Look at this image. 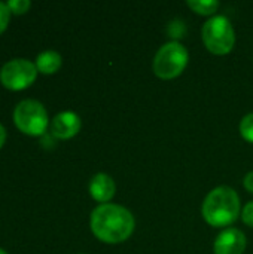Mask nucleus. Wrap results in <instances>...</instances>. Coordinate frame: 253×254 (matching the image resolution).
<instances>
[{
  "mask_svg": "<svg viewBox=\"0 0 253 254\" xmlns=\"http://www.w3.org/2000/svg\"><path fill=\"white\" fill-rule=\"evenodd\" d=\"M89 225L97 240L106 244H119L131 237L136 220L125 207L107 202L92 210Z\"/></svg>",
  "mask_w": 253,
  "mask_h": 254,
  "instance_id": "f257e3e1",
  "label": "nucleus"
},
{
  "mask_svg": "<svg viewBox=\"0 0 253 254\" xmlns=\"http://www.w3.org/2000/svg\"><path fill=\"white\" fill-rule=\"evenodd\" d=\"M201 214L213 228L230 226L240 216V196L233 188H215L206 196L201 207Z\"/></svg>",
  "mask_w": 253,
  "mask_h": 254,
  "instance_id": "f03ea898",
  "label": "nucleus"
},
{
  "mask_svg": "<svg viewBox=\"0 0 253 254\" xmlns=\"http://www.w3.org/2000/svg\"><path fill=\"white\" fill-rule=\"evenodd\" d=\"M189 54L180 42H167L154 57L152 70L160 79H174L188 65Z\"/></svg>",
  "mask_w": 253,
  "mask_h": 254,
  "instance_id": "7ed1b4c3",
  "label": "nucleus"
},
{
  "mask_svg": "<svg viewBox=\"0 0 253 254\" xmlns=\"http://www.w3.org/2000/svg\"><path fill=\"white\" fill-rule=\"evenodd\" d=\"M201 37L206 48L216 55H225L233 51L236 33L231 21L224 15H215L206 21L201 30Z\"/></svg>",
  "mask_w": 253,
  "mask_h": 254,
  "instance_id": "20e7f679",
  "label": "nucleus"
},
{
  "mask_svg": "<svg viewBox=\"0 0 253 254\" xmlns=\"http://www.w3.org/2000/svg\"><path fill=\"white\" fill-rule=\"evenodd\" d=\"M13 121L19 131L28 135L43 134L49 124L48 113L43 104L31 98H25L16 104L13 110Z\"/></svg>",
  "mask_w": 253,
  "mask_h": 254,
  "instance_id": "39448f33",
  "label": "nucleus"
},
{
  "mask_svg": "<svg viewBox=\"0 0 253 254\" xmlns=\"http://www.w3.org/2000/svg\"><path fill=\"white\" fill-rule=\"evenodd\" d=\"M37 76V67L34 63L25 58H13L3 64L0 70V80L7 89H24L30 86Z\"/></svg>",
  "mask_w": 253,
  "mask_h": 254,
  "instance_id": "423d86ee",
  "label": "nucleus"
},
{
  "mask_svg": "<svg viewBox=\"0 0 253 254\" xmlns=\"http://www.w3.org/2000/svg\"><path fill=\"white\" fill-rule=\"evenodd\" d=\"M246 250V235L236 228L222 231L213 244L215 254H243Z\"/></svg>",
  "mask_w": 253,
  "mask_h": 254,
  "instance_id": "0eeeda50",
  "label": "nucleus"
},
{
  "mask_svg": "<svg viewBox=\"0 0 253 254\" xmlns=\"http://www.w3.org/2000/svg\"><path fill=\"white\" fill-rule=\"evenodd\" d=\"M81 125V118L75 112H61L51 121V132L57 138L67 140L79 132Z\"/></svg>",
  "mask_w": 253,
  "mask_h": 254,
  "instance_id": "6e6552de",
  "label": "nucleus"
},
{
  "mask_svg": "<svg viewBox=\"0 0 253 254\" xmlns=\"http://www.w3.org/2000/svg\"><path fill=\"white\" fill-rule=\"evenodd\" d=\"M116 192V185L109 174L98 173L89 182V193L91 196L101 204H107Z\"/></svg>",
  "mask_w": 253,
  "mask_h": 254,
  "instance_id": "1a4fd4ad",
  "label": "nucleus"
},
{
  "mask_svg": "<svg viewBox=\"0 0 253 254\" xmlns=\"http://www.w3.org/2000/svg\"><path fill=\"white\" fill-rule=\"evenodd\" d=\"M63 58L57 51H43L37 55L36 58V67L37 71H42L45 74H52L55 73L60 67H61Z\"/></svg>",
  "mask_w": 253,
  "mask_h": 254,
  "instance_id": "9d476101",
  "label": "nucleus"
},
{
  "mask_svg": "<svg viewBox=\"0 0 253 254\" xmlns=\"http://www.w3.org/2000/svg\"><path fill=\"white\" fill-rule=\"evenodd\" d=\"M186 3L198 15H213L219 9V1L216 0H188Z\"/></svg>",
  "mask_w": 253,
  "mask_h": 254,
  "instance_id": "9b49d317",
  "label": "nucleus"
},
{
  "mask_svg": "<svg viewBox=\"0 0 253 254\" xmlns=\"http://www.w3.org/2000/svg\"><path fill=\"white\" fill-rule=\"evenodd\" d=\"M240 134L246 141L253 143V113L246 115L242 119V122H240Z\"/></svg>",
  "mask_w": 253,
  "mask_h": 254,
  "instance_id": "f8f14e48",
  "label": "nucleus"
},
{
  "mask_svg": "<svg viewBox=\"0 0 253 254\" xmlns=\"http://www.w3.org/2000/svg\"><path fill=\"white\" fill-rule=\"evenodd\" d=\"M30 1L28 0H9L7 6L10 9V12L13 13H24L28 7H30Z\"/></svg>",
  "mask_w": 253,
  "mask_h": 254,
  "instance_id": "ddd939ff",
  "label": "nucleus"
},
{
  "mask_svg": "<svg viewBox=\"0 0 253 254\" xmlns=\"http://www.w3.org/2000/svg\"><path fill=\"white\" fill-rule=\"evenodd\" d=\"M10 19V9L7 6V3L0 1V33L4 31V28L7 27Z\"/></svg>",
  "mask_w": 253,
  "mask_h": 254,
  "instance_id": "4468645a",
  "label": "nucleus"
},
{
  "mask_svg": "<svg viewBox=\"0 0 253 254\" xmlns=\"http://www.w3.org/2000/svg\"><path fill=\"white\" fill-rule=\"evenodd\" d=\"M242 219H243V222H245L248 226L253 228V201L248 202V204L243 207V210H242Z\"/></svg>",
  "mask_w": 253,
  "mask_h": 254,
  "instance_id": "2eb2a0df",
  "label": "nucleus"
},
{
  "mask_svg": "<svg viewBox=\"0 0 253 254\" xmlns=\"http://www.w3.org/2000/svg\"><path fill=\"white\" fill-rule=\"evenodd\" d=\"M245 188H246V190L248 192H251V193H253V171H251V173H248L246 174V177H245Z\"/></svg>",
  "mask_w": 253,
  "mask_h": 254,
  "instance_id": "dca6fc26",
  "label": "nucleus"
},
{
  "mask_svg": "<svg viewBox=\"0 0 253 254\" xmlns=\"http://www.w3.org/2000/svg\"><path fill=\"white\" fill-rule=\"evenodd\" d=\"M4 140H6V129H4V127L0 124V147L3 146Z\"/></svg>",
  "mask_w": 253,
  "mask_h": 254,
  "instance_id": "f3484780",
  "label": "nucleus"
},
{
  "mask_svg": "<svg viewBox=\"0 0 253 254\" xmlns=\"http://www.w3.org/2000/svg\"><path fill=\"white\" fill-rule=\"evenodd\" d=\"M0 254H7V253H6V252H4L3 249H0Z\"/></svg>",
  "mask_w": 253,
  "mask_h": 254,
  "instance_id": "a211bd4d",
  "label": "nucleus"
}]
</instances>
